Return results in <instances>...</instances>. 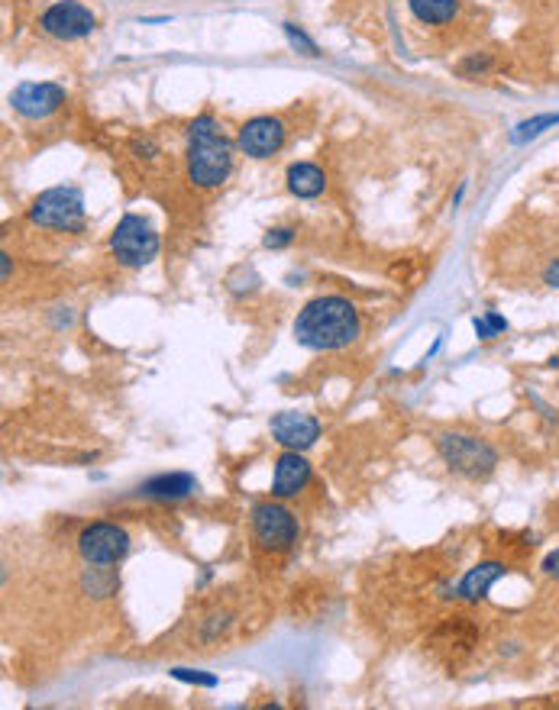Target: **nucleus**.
<instances>
[{"instance_id": "nucleus-4", "label": "nucleus", "mask_w": 559, "mask_h": 710, "mask_svg": "<svg viewBox=\"0 0 559 710\" xmlns=\"http://www.w3.org/2000/svg\"><path fill=\"white\" fill-rule=\"evenodd\" d=\"M110 252L114 259L127 268H143L159 255V233L152 230V223L139 213H127L114 236H110Z\"/></svg>"}, {"instance_id": "nucleus-23", "label": "nucleus", "mask_w": 559, "mask_h": 710, "mask_svg": "<svg viewBox=\"0 0 559 710\" xmlns=\"http://www.w3.org/2000/svg\"><path fill=\"white\" fill-rule=\"evenodd\" d=\"M543 281H547L550 288H559V259H553L547 268H543Z\"/></svg>"}, {"instance_id": "nucleus-12", "label": "nucleus", "mask_w": 559, "mask_h": 710, "mask_svg": "<svg viewBox=\"0 0 559 710\" xmlns=\"http://www.w3.org/2000/svg\"><path fill=\"white\" fill-rule=\"evenodd\" d=\"M307 481H311V465H307L304 456H298L295 449H288L285 456H278L275 478H272L275 497H295L298 491H304Z\"/></svg>"}, {"instance_id": "nucleus-25", "label": "nucleus", "mask_w": 559, "mask_h": 710, "mask_svg": "<svg viewBox=\"0 0 559 710\" xmlns=\"http://www.w3.org/2000/svg\"><path fill=\"white\" fill-rule=\"evenodd\" d=\"M550 365H559V352L553 355V359H550Z\"/></svg>"}, {"instance_id": "nucleus-1", "label": "nucleus", "mask_w": 559, "mask_h": 710, "mask_svg": "<svg viewBox=\"0 0 559 710\" xmlns=\"http://www.w3.org/2000/svg\"><path fill=\"white\" fill-rule=\"evenodd\" d=\"M295 339L307 349L330 352L359 339V314L346 297H317L295 320Z\"/></svg>"}, {"instance_id": "nucleus-24", "label": "nucleus", "mask_w": 559, "mask_h": 710, "mask_svg": "<svg viewBox=\"0 0 559 710\" xmlns=\"http://www.w3.org/2000/svg\"><path fill=\"white\" fill-rule=\"evenodd\" d=\"M0 262H4V281L10 278V255L4 252V255H0Z\"/></svg>"}, {"instance_id": "nucleus-16", "label": "nucleus", "mask_w": 559, "mask_h": 710, "mask_svg": "<svg viewBox=\"0 0 559 710\" xmlns=\"http://www.w3.org/2000/svg\"><path fill=\"white\" fill-rule=\"evenodd\" d=\"M408 7L414 17L427 26H443V23L456 20V13H459L456 0H408Z\"/></svg>"}, {"instance_id": "nucleus-13", "label": "nucleus", "mask_w": 559, "mask_h": 710, "mask_svg": "<svg viewBox=\"0 0 559 710\" xmlns=\"http://www.w3.org/2000/svg\"><path fill=\"white\" fill-rule=\"evenodd\" d=\"M194 491H198V481H194V475H188V472L156 475L139 488V494L156 497V501H181V497H188Z\"/></svg>"}, {"instance_id": "nucleus-7", "label": "nucleus", "mask_w": 559, "mask_h": 710, "mask_svg": "<svg viewBox=\"0 0 559 710\" xmlns=\"http://www.w3.org/2000/svg\"><path fill=\"white\" fill-rule=\"evenodd\" d=\"M39 26H43V33L52 36V39H85L97 30V17L85 7L78 4V0H59V4H52L43 17H39Z\"/></svg>"}, {"instance_id": "nucleus-20", "label": "nucleus", "mask_w": 559, "mask_h": 710, "mask_svg": "<svg viewBox=\"0 0 559 710\" xmlns=\"http://www.w3.org/2000/svg\"><path fill=\"white\" fill-rule=\"evenodd\" d=\"M178 681H194V685H204V688H214L217 678L214 675H204V672H191V669H175L172 672Z\"/></svg>"}, {"instance_id": "nucleus-19", "label": "nucleus", "mask_w": 559, "mask_h": 710, "mask_svg": "<svg viewBox=\"0 0 559 710\" xmlns=\"http://www.w3.org/2000/svg\"><path fill=\"white\" fill-rule=\"evenodd\" d=\"M285 36H288V42H291V49H298L301 55H320V52H317V42L307 39L295 23H285Z\"/></svg>"}, {"instance_id": "nucleus-11", "label": "nucleus", "mask_w": 559, "mask_h": 710, "mask_svg": "<svg viewBox=\"0 0 559 710\" xmlns=\"http://www.w3.org/2000/svg\"><path fill=\"white\" fill-rule=\"evenodd\" d=\"M272 436L275 443H282L285 449H311L320 436V423L311 414H295V410H285V414L272 417Z\"/></svg>"}, {"instance_id": "nucleus-22", "label": "nucleus", "mask_w": 559, "mask_h": 710, "mask_svg": "<svg viewBox=\"0 0 559 710\" xmlns=\"http://www.w3.org/2000/svg\"><path fill=\"white\" fill-rule=\"evenodd\" d=\"M540 568H543V575H547V578H559V549H553L550 556L543 559Z\"/></svg>"}, {"instance_id": "nucleus-10", "label": "nucleus", "mask_w": 559, "mask_h": 710, "mask_svg": "<svg viewBox=\"0 0 559 710\" xmlns=\"http://www.w3.org/2000/svg\"><path fill=\"white\" fill-rule=\"evenodd\" d=\"M240 149L246 155H253V159H269V155H275L278 149H282V142H285V126L282 120H275V117H256V120H249L243 130H240Z\"/></svg>"}, {"instance_id": "nucleus-14", "label": "nucleus", "mask_w": 559, "mask_h": 710, "mask_svg": "<svg viewBox=\"0 0 559 710\" xmlns=\"http://www.w3.org/2000/svg\"><path fill=\"white\" fill-rule=\"evenodd\" d=\"M505 572H508V565H501V562H482V565L469 568L466 578L459 581V598L463 601H482L488 594V588H492Z\"/></svg>"}, {"instance_id": "nucleus-3", "label": "nucleus", "mask_w": 559, "mask_h": 710, "mask_svg": "<svg viewBox=\"0 0 559 710\" xmlns=\"http://www.w3.org/2000/svg\"><path fill=\"white\" fill-rule=\"evenodd\" d=\"M30 220L46 230L81 233L85 226V197L78 188H49L33 201Z\"/></svg>"}, {"instance_id": "nucleus-21", "label": "nucleus", "mask_w": 559, "mask_h": 710, "mask_svg": "<svg viewBox=\"0 0 559 710\" xmlns=\"http://www.w3.org/2000/svg\"><path fill=\"white\" fill-rule=\"evenodd\" d=\"M291 239H295V233L285 230V226H282V230H272L269 236L262 239V243H265V249H282V246L291 243Z\"/></svg>"}, {"instance_id": "nucleus-5", "label": "nucleus", "mask_w": 559, "mask_h": 710, "mask_svg": "<svg viewBox=\"0 0 559 710\" xmlns=\"http://www.w3.org/2000/svg\"><path fill=\"white\" fill-rule=\"evenodd\" d=\"M437 449L443 462L453 468V472L466 475V478H485L492 468L498 465V452L485 443L479 436H466V433H440L437 436Z\"/></svg>"}, {"instance_id": "nucleus-8", "label": "nucleus", "mask_w": 559, "mask_h": 710, "mask_svg": "<svg viewBox=\"0 0 559 710\" xmlns=\"http://www.w3.org/2000/svg\"><path fill=\"white\" fill-rule=\"evenodd\" d=\"M253 536L259 539V546L282 552L288 546H295L298 520L282 504H256L253 507Z\"/></svg>"}, {"instance_id": "nucleus-2", "label": "nucleus", "mask_w": 559, "mask_h": 710, "mask_svg": "<svg viewBox=\"0 0 559 710\" xmlns=\"http://www.w3.org/2000/svg\"><path fill=\"white\" fill-rule=\"evenodd\" d=\"M233 168V146L220 133L217 120L211 113H201L188 126V178L198 188H217L227 181Z\"/></svg>"}, {"instance_id": "nucleus-9", "label": "nucleus", "mask_w": 559, "mask_h": 710, "mask_svg": "<svg viewBox=\"0 0 559 710\" xmlns=\"http://www.w3.org/2000/svg\"><path fill=\"white\" fill-rule=\"evenodd\" d=\"M10 104L17 113H23V117H30V120H46L52 117L55 110H59L65 104V88H59V84H36V81H26L20 84L17 91L10 94Z\"/></svg>"}, {"instance_id": "nucleus-18", "label": "nucleus", "mask_w": 559, "mask_h": 710, "mask_svg": "<svg viewBox=\"0 0 559 710\" xmlns=\"http://www.w3.org/2000/svg\"><path fill=\"white\" fill-rule=\"evenodd\" d=\"M472 326H475V333H479V339H495L498 333H505V330H508V320H505V317H498L495 310H488L485 317H475Z\"/></svg>"}, {"instance_id": "nucleus-17", "label": "nucleus", "mask_w": 559, "mask_h": 710, "mask_svg": "<svg viewBox=\"0 0 559 710\" xmlns=\"http://www.w3.org/2000/svg\"><path fill=\"white\" fill-rule=\"evenodd\" d=\"M553 126H559V113H540V117H534V120L517 123V126H514V133H511V142H514V146H521V142L537 139L540 133L553 130Z\"/></svg>"}, {"instance_id": "nucleus-6", "label": "nucleus", "mask_w": 559, "mask_h": 710, "mask_svg": "<svg viewBox=\"0 0 559 710\" xmlns=\"http://www.w3.org/2000/svg\"><path fill=\"white\" fill-rule=\"evenodd\" d=\"M78 552L91 565H114L130 552V536L114 523H91L78 536Z\"/></svg>"}, {"instance_id": "nucleus-15", "label": "nucleus", "mask_w": 559, "mask_h": 710, "mask_svg": "<svg viewBox=\"0 0 559 710\" xmlns=\"http://www.w3.org/2000/svg\"><path fill=\"white\" fill-rule=\"evenodd\" d=\"M324 188H327V175L320 172L317 165L298 162V165L288 168V191H291V194H298V197H317V194H324Z\"/></svg>"}]
</instances>
